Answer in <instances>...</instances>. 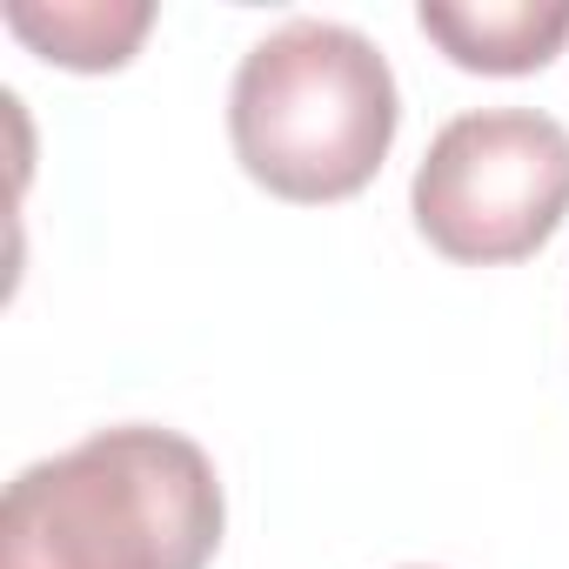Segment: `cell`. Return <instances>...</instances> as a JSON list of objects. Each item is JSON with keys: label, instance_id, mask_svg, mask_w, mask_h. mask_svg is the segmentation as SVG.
Returning a JSON list of instances; mask_svg holds the SVG:
<instances>
[{"label": "cell", "instance_id": "obj_4", "mask_svg": "<svg viewBox=\"0 0 569 569\" xmlns=\"http://www.w3.org/2000/svg\"><path fill=\"white\" fill-rule=\"evenodd\" d=\"M416 21L469 74H536L569 41V0H422Z\"/></svg>", "mask_w": 569, "mask_h": 569}, {"label": "cell", "instance_id": "obj_1", "mask_svg": "<svg viewBox=\"0 0 569 569\" xmlns=\"http://www.w3.org/2000/svg\"><path fill=\"white\" fill-rule=\"evenodd\" d=\"M228 496L181 429L114 422L28 462L0 502V569H208Z\"/></svg>", "mask_w": 569, "mask_h": 569}, {"label": "cell", "instance_id": "obj_3", "mask_svg": "<svg viewBox=\"0 0 569 569\" xmlns=\"http://www.w3.org/2000/svg\"><path fill=\"white\" fill-rule=\"evenodd\" d=\"M409 208L462 268L522 261L569 214V128L536 108H469L429 141Z\"/></svg>", "mask_w": 569, "mask_h": 569}, {"label": "cell", "instance_id": "obj_5", "mask_svg": "<svg viewBox=\"0 0 569 569\" xmlns=\"http://www.w3.org/2000/svg\"><path fill=\"white\" fill-rule=\"evenodd\" d=\"M8 28L74 74H108L141 48V34L154 28V8L148 0H128V8H114V0H54V8L8 0Z\"/></svg>", "mask_w": 569, "mask_h": 569}, {"label": "cell", "instance_id": "obj_2", "mask_svg": "<svg viewBox=\"0 0 569 569\" xmlns=\"http://www.w3.org/2000/svg\"><path fill=\"white\" fill-rule=\"evenodd\" d=\"M402 94L389 54L342 28L296 14L261 34L228 88V141L248 181L281 201H349L389 161Z\"/></svg>", "mask_w": 569, "mask_h": 569}]
</instances>
